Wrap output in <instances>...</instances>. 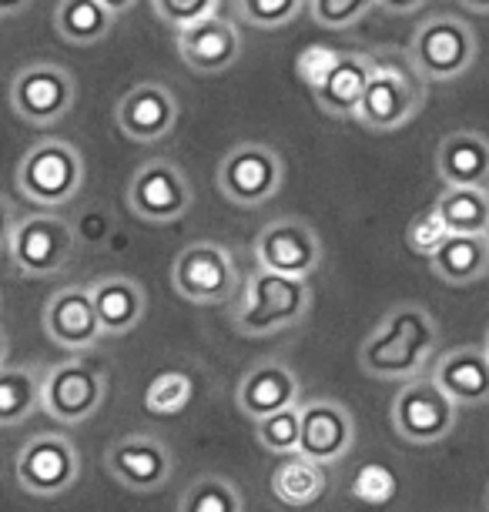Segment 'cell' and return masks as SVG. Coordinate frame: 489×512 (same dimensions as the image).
<instances>
[{
    "label": "cell",
    "instance_id": "6da1fadb",
    "mask_svg": "<svg viewBox=\"0 0 489 512\" xmlns=\"http://www.w3.org/2000/svg\"><path fill=\"white\" fill-rule=\"evenodd\" d=\"M436 342H439L436 318L419 305H399L366 338L359 362L372 379L406 382L426 369V362L436 352Z\"/></svg>",
    "mask_w": 489,
    "mask_h": 512
},
{
    "label": "cell",
    "instance_id": "7a4b0ae2",
    "mask_svg": "<svg viewBox=\"0 0 489 512\" xmlns=\"http://www.w3.org/2000/svg\"><path fill=\"white\" fill-rule=\"evenodd\" d=\"M17 191L41 211L71 205L84 191V158L71 141L44 138L24 151L14 171Z\"/></svg>",
    "mask_w": 489,
    "mask_h": 512
},
{
    "label": "cell",
    "instance_id": "3957f363",
    "mask_svg": "<svg viewBox=\"0 0 489 512\" xmlns=\"http://www.w3.org/2000/svg\"><path fill=\"white\" fill-rule=\"evenodd\" d=\"M312 305V292L305 278H289L258 268L248 275L242 305L235 312V325L242 335L262 338L299 325Z\"/></svg>",
    "mask_w": 489,
    "mask_h": 512
},
{
    "label": "cell",
    "instance_id": "277c9868",
    "mask_svg": "<svg viewBox=\"0 0 489 512\" xmlns=\"http://www.w3.org/2000/svg\"><path fill=\"white\" fill-rule=\"evenodd\" d=\"M479 57V37L463 17L436 14L416 27L409 41V64L426 81H456Z\"/></svg>",
    "mask_w": 489,
    "mask_h": 512
},
{
    "label": "cell",
    "instance_id": "5b68a950",
    "mask_svg": "<svg viewBox=\"0 0 489 512\" xmlns=\"http://www.w3.org/2000/svg\"><path fill=\"white\" fill-rule=\"evenodd\" d=\"M285 181V161L272 144L245 141L225 154L215 171V185L225 201L238 208H262L268 205Z\"/></svg>",
    "mask_w": 489,
    "mask_h": 512
},
{
    "label": "cell",
    "instance_id": "8992f818",
    "mask_svg": "<svg viewBox=\"0 0 489 512\" xmlns=\"http://www.w3.org/2000/svg\"><path fill=\"white\" fill-rule=\"evenodd\" d=\"M14 268L27 278H54L74 258V228L57 211H37L14 221L11 245H7Z\"/></svg>",
    "mask_w": 489,
    "mask_h": 512
},
{
    "label": "cell",
    "instance_id": "52a82bcc",
    "mask_svg": "<svg viewBox=\"0 0 489 512\" xmlns=\"http://www.w3.org/2000/svg\"><path fill=\"white\" fill-rule=\"evenodd\" d=\"M459 405L439 389L433 375H412L392 399V429L412 446H433L456 429Z\"/></svg>",
    "mask_w": 489,
    "mask_h": 512
},
{
    "label": "cell",
    "instance_id": "ba28073f",
    "mask_svg": "<svg viewBox=\"0 0 489 512\" xmlns=\"http://www.w3.org/2000/svg\"><path fill=\"white\" fill-rule=\"evenodd\" d=\"M74 101H78V81L54 61L27 64L11 81V108L31 128H51L64 121Z\"/></svg>",
    "mask_w": 489,
    "mask_h": 512
},
{
    "label": "cell",
    "instance_id": "9c48e42d",
    "mask_svg": "<svg viewBox=\"0 0 489 512\" xmlns=\"http://www.w3.org/2000/svg\"><path fill=\"white\" fill-rule=\"evenodd\" d=\"M171 285L191 305H222L238 288V265L218 241H195L175 258Z\"/></svg>",
    "mask_w": 489,
    "mask_h": 512
},
{
    "label": "cell",
    "instance_id": "30bf717a",
    "mask_svg": "<svg viewBox=\"0 0 489 512\" xmlns=\"http://www.w3.org/2000/svg\"><path fill=\"white\" fill-rule=\"evenodd\" d=\"M191 201H195V191L175 161H145L128 181V208L148 225H171L185 218Z\"/></svg>",
    "mask_w": 489,
    "mask_h": 512
},
{
    "label": "cell",
    "instance_id": "8fae6325",
    "mask_svg": "<svg viewBox=\"0 0 489 512\" xmlns=\"http://www.w3.org/2000/svg\"><path fill=\"white\" fill-rule=\"evenodd\" d=\"M322 238L309 221L302 218H278L255 241L258 268L268 272L289 275V278H309L319 272L322 265Z\"/></svg>",
    "mask_w": 489,
    "mask_h": 512
},
{
    "label": "cell",
    "instance_id": "7c38bea8",
    "mask_svg": "<svg viewBox=\"0 0 489 512\" xmlns=\"http://www.w3.org/2000/svg\"><path fill=\"white\" fill-rule=\"evenodd\" d=\"M81 459L71 439L57 436V432H41L31 442H24L21 456H17V482L24 492L41 499L64 496L67 489L78 482Z\"/></svg>",
    "mask_w": 489,
    "mask_h": 512
},
{
    "label": "cell",
    "instance_id": "4fadbf2b",
    "mask_svg": "<svg viewBox=\"0 0 489 512\" xmlns=\"http://www.w3.org/2000/svg\"><path fill=\"white\" fill-rule=\"evenodd\" d=\"M419 108H423V88L402 67L376 61L356 121L369 131H396L416 118Z\"/></svg>",
    "mask_w": 489,
    "mask_h": 512
},
{
    "label": "cell",
    "instance_id": "5bb4252c",
    "mask_svg": "<svg viewBox=\"0 0 489 512\" xmlns=\"http://www.w3.org/2000/svg\"><path fill=\"white\" fill-rule=\"evenodd\" d=\"M104 402V379L81 359L57 362L41 379V409L57 422L78 425Z\"/></svg>",
    "mask_w": 489,
    "mask_h": 512
},
{
    "label": "cell",
    "instance_id": "9a60e30c",
    "mask_svg": "<svg viewBox=\"0 0 489 512\" xmlns=\"http://www.w3.org/2000/svg\"><path fill=\"white\" fill-rule=\"evenodd\" d=\"M44 332L67 352H88L104 338L91 288L64 285L44 305Z\"/></svg>",
    "mask_w": 489,
    "mask_h": 512
},
{
    "label": "cell",
    "instance_id": "2e32d148",
    "mask_svg": "<svg viewBox=\"0 0 489 512\" xmlns=\"http://www.w3.org/2000/svg\"><path fill=\"white\" fill-rule=\"evenodd\" d=\"M104 459H108L111 476L134 492H158L161 486H168L171 469H175V456H171L168 442L158 436H145V432L111 442Z\"/></svg>",
    "mask_w": 489,
    "mask_h": 512
},
{
    "label": "cell",
    "instance_id": "e0dca14e",
    "mask_svg": "<svg viewBox=\"0 0 489 512\" xmlns=\"http://www.w3.org/2000/svg\"><path fill=\"white\" fill-rule=\"evenodd\" d=\"M245 51L242 31L235 21L222 14H212L205 21H195L178 31V54L191 71L198 74H222L232 71Z\"/></svg>",
    "mask_w": 489,
    "mask_h": 512
},
{
    "label": "cell",
    "instance_id": "ac0fdd59",
    "mask_svg": "<svg viewBox=\"0 0 489 512\" xmlns=\"http://www.w3.org/2000/svg\"><path fill=\"white\" fill-rule=\"evenodd\" d=\"M114 121H118L124 138H131L138 144H155L161 138H168L171 128L178 124V101L168 84H158V81L134 84L118 101Z\"/></svg>",
    "mask_w": 489,
    "mask_h": 512
},
{
    "label": "cell",
    "instance_id": "d6986e66",
    "mask_svg": "<svg viewBox=\"0 0 489 512\" xmlns=\"http://www.w3.org/2000/svg\"><path fill=\"white\" fill-rule=\"evenodd\" d=\"M302 412V432H299V452L325 466H335L339 459L349 456L356 442V419L342 402L315 399L299 405Z\"/></svg>",
    "mask_w": 489,
    "mask_h": 512
},
{
    "label": "cell",
    "instance_id": "ffe728a7",
    "mask_svg": "<svg viewBox=\"0 0 489 512\" xmlns=\"http://www.w3.org/2000/svg\"><path fill=\"white\" fill-rule=\"evenodd\" d=\"M299 399H302L299 375L282 362H262L255 369H248L235 392L238 409L248 419H265V415L282 412L289 405H302Z\"/></svg>",
    "mask_w": 489,
    "mask_h": 512
},
{
    "label": "cell",
    "instance_id": "44dd1931",
    "mask_svg": "<svg viewBox=\"0 0 489 512\" xmlns=\"http://www.w3.org/2000/svg\"><path fill=\"white\" fill-rule=\"evenodd\" d=\"M436 171L446 188H489V138L479 131H449L436 148Z\"/></svg>",
    "mask_w": 489,
    "mask_h": 512
},
{
    "label": "cell",
    "instance_id": "7402d4cb",
    "mask_svg": "<svg viewBox=\"0 0 489 512\" xmlns=\"http://www.w3.org/2000/svg\"><path fill=\"white\" fill-rule=\"evenodd\" d=\"M376 71V57L369 54H339L325 81L315 88V104L329 114V118H356L362 94L369 88V77Z\"/></svg>",
    "mask_w": 489,
    "mask_h": 512
},
{
    "label": "cell",
    "instance_id": "603a6c76",
    "mask_svg": "<svg viewBox=\"0 0 489 512\" xmlns=\"http://www.w3.org/2000/svg\"><path fill=\"white\" fill-rule=\"evenodd\" d=\"M433 379L456 405H483L489 402V352L486 349L446 352L433 365Z\"/></svg>",
    "mask_w": 489,
    "mask_h": 512
},
{
    "label": "cell",
    "instance_id": "cb8c5ba5",
    "mask_svg": "<svg viewBox=\"0 0 489 512\" xmlns=\"http://www.w3.org/2000/svg\"><path fill=\"white\" fill-rule=\"evenodd\" d=\"M94 308H98L104 335H128L145 318L148 295L141 282L128 275H104L91 285Z\"/></svg>",
    "mask_w": 489,
    "mask_h": 512
},
{
    "label": "cell",
    "instance_id": "d4e9b609",
    "mask_svg": "<svg viewBox=\"0 0 489 512\" xmlns=\"http://www.w3.org/2000/svg\"><path fill=\"white\" fill-rule=\"evenodd\" d=\"M329 486H332L329 466L302 456V452L282 456V462L272 472V496L289 509H309L315 502H322Z\"/></svg>",
    "mask_w": 489,
    "mask_h": 512
},
{
    "label": "cell",
    "instance_id": "484cf974",
    "mask_svg": "<svg viewBox=\"0 0 489 512\" xmlns=\"http://www.w3.org/2000/svg\"><path fill=\"white\" fill-rule=\"evenodd\" d=\"M429 268L446 285H473L489 275V235H449L433 255Z\"/></svg>",
    "mask_w": 489,
    "mask_h": 512
},
{
    "label": "cell",
    "instance_id": "4316f807",
    "mask_svg": "<svg viewBox=\"0 0 489 512\" xmlns=\"http://www.w3.org/2000/svg\"><path fill=\"white\" fill-rule=\"evenodd\" d=\"M118 14L101 0H61L54 11V31L61 41L74 47H94L111 37Z\"/></svg>",
    "mask_w": 489,
    "mask_h": 512
},
{
    "label": "cell",
    "instance_id": "83f0119b",
    "mask_svg": "<svg viewBox=\"0 0 489 512\" xmlns=\"http://www.w3.org/2000/svg\"><path fill=\"white\" fill-rule=\"evenodd\" d=\"M433 211L449 235H489V188H446Z\"/></svg>",
    "mask_w": 489,
    "mask_h": 512
},
{
    "label": "cell",
    "instance_id": "f1b7e54d",
    "mask_svg": "<svg viewBox=\"0 0 489 512\" xmlns=\"http://www.w3.org/2000/svg\"><path fill=\"white\" fill-rule=\"evenodd\" d=\"M41 405V379L24 365H0V425H21Z\"/></svg>",
    "mask_w": 489,
    "mask_h": 512
},
{
    "label": "cell",
    "instance_id": "f546056e",
    "mask_svg": "<svg viewBox=\"0 0 489 512\" xmlns=\"http://www.w3.org/2000/svg\"><path fill=\"white\" fill-rule=\"evenodd\" d=\"M191 402H195V379H191L185 369L158 372L155 379L148 382L145 399H141L145 412L155 415V419H175Z\"/></svg>",
    "mask_w": 489,
    "mask_h": 512
},
{
    "label": "cell",
    "instance_id": "4dcf8cb0",
    "mask_svg": "<svg viewBox=\"0 0 489 512\" xmlns=\"http://www.w3.org/2000/svg\"><path fill=\"white\" fill-rule=\"evenodd\" d=\"M178 512H245V499L238 486L222 476H201L181 496Z\"/></svg>",
    "mask_w": 489,
    "mask_h": 512
},
{
    "label": "cell",
    "instance_id": "1f68e13d",
    "mask_svg": "<svg viewBox=\"0 0 489 512\" xmlns=\"http://www.w3.org/2000/svg\"><path fill=\"white\" fill-rule=\"evenodd\" d=\"M255 432H258V442H262L268 452H275V456H292V452H299V432H302L299 405H289V409H282V412L255 419Z\"/></svg>",
    "mask_w": 489,
    "mask_h": 512
},
{
    "label": "cell",
    "instance_id": "d6a6232c",
    "mask_svg": "<svg viewBox=\"0 0 489 512\" xmlns=\"http://www.w3.org/2000/svg\"><path fill=\"white\" fill-rule=\"evenodd\" d=\"M349 492L362 506H372V509L389 506V502L399 496V476L389 466H382V462H366V466H359V472L352 476Z\"/></svg>",
    "mask_w": 489,
    "mask_h": 512
},
{
    "label": "cell",
    "instance_id": "836d02e7",
    "mask_svg": "<svg viewBox=\"0 0 489 512\" xmlns=\"http://www.w3.org/2000/svg\"><path fill=\"white\" fill-rule=\"evenodd\" d=\"M305 0H235V11L245 24L262 27V31H275V27L292 24Z\"/></svg>",
    "mask_w": 489,
    "mask_h": 512
},
{
    "label": "cell",
    "instance_id": "e575fe53",
    "mask_svg": "<svg viewBox=\"0 0 489 512\" xmlns=\"http://www.w3.org/2000/svg\"><path fill=\"white\" fill-rule=\"evenodd\" d=\"M309 11L312 21L325 31H345L369 11H376V0H309Z\"/></svg>",
    "mask_w": 489,
    "mask_h": 512
},
{
    "label": "cell",
    "instance_id": "d590c367",
    "mask_svg": "<svg viewBox=\"0 0 489 512\" xmlns=\"http://www.w3.org/2000/svg\"><path fill=\"white\" fill-rule=\"evenodd\" d=\"M446 238H449V228L443 225V218H439L433 208H426L423 215H416L406 228V245H409V251H416L419 258H429Z\"/></svg>",
    "mask_w": 489,
    "mask_h": 512
},
{
    "label": "cell",
    "instance_id": "8d00e7d4",
    "mask_svg": "<svg viewBox=\"0 0 489 512\" xmlns=\"http://www.w3.org/2000/svg\"><path fill=\"white\" fill-rule=\"evenodd\" d=\"M218 4H222V0H151L155 14L165 24L175 27V31H181V27H188V24L205 21V17L218 14Z\"/></svg>",
    "mask_w": 489,
    "mask_h": 512
},
{
    "label": "cell",
    "instance_id": "74e56055",
    "mask_svg": "<svg viewBox=\"0 0 489 512\" xmlns=\"http://www.w3.org/2000/svg\"><path fill=\"white\" fill-rule=\"evenodd\" d=\"M335 61H339V54H335L332 47L312 44V47H305V51L299 54V61H295V71H299L302 81L315 91L325 81V74L332 71Z\"/></svg>",
    "mask_w": 489,
    "mask_h": 512
},
{
    "label": "cell",
    "instance_id": "f35d334b",
    "mask_svg": "<svg viewBox=\"0 0 489 512\" xmlns=\"http://www.w3.org/2000/svg\"><path fill=\"white\" fill-rule=\"evenodd\" d=\"M14 205L7 201L4 195H0V251H7V245H11V231H14Z\"/></svg>",
    "mask_w": 489,
    "mask_h": 512
},
{
    "label": "cell",
    "instance_id": "ab89813d",
    "mask_svg": "<svg viewBox=\"0 0 489 512\" xmlns=\"http://www.w3.org/2000/svg\"><path fill=\"white\" fill-rule=\"evenodd\" d=\"M376 7L386 14H416L426 7V0H376Z\"/></svg>",
    "mask_w": 489,
    "mask_h": 512
},
{
    "label": "cell",
    "instance_id": "60d3db41",
    "mask_svg": "<svg viewBox=\"0 0 489 512\" xmlns=\"http://www.w3.org/2000/svg\"><path fill=\"white\" fill-rule=\"evenodd\" d=\"M34 0H0V17H17L31 7Z\"/></svg>",
    "mask_w": 489,
    "mask_h": 512
},
{
    "label": "cell",
    "instance_id": "b9f144b4",
    "mask_svg": "<svg viewBox=\"0 0 489 512\" xmlns=\"http://www.w3.org/2000/svg\"><path fill=\"white\" fill-rule=\"evenodd\" d=\"M101 4H104V7H111V11L121 17V14L134 11V4H138V0H101Z\"/></svg>",
    "mask_w": 489,
    "mask_h": 512
},
{
    "label": "cell",
    "instance_id": "7bdbcfd3",
    "mask_svg": "<svg viewBox=\"0 0 489 512\" xmlns=\"http://www.w3.org/2000/svg\"><path fill=\"white\" fill-rule=\"evenodd\" d=\"M459 7L473 14H489V0H459Z\"/></svg>",
    "mask_w": 489,
    "mask_h": 512
},
{
    "label": "cell",
    "instance_id": "ee69618b",
    "mask_svg": "<svg viewBox=\"0 0 489 512\" xmlns=\"http://www.w3.org/2000/svg\"><path fill=\"white\" fill-rule=\"evenodd\" d=\"M7 355H11V342H7V332L0 328V365H7Z\"/></svg>",
    "mask_w": 489,
    "mask_h": 512
},
{
    "label": "cell",
    "instance_id": "f6af8a7d",
    "mask_svg": "<svg viewBox=\"0 0 489 512\" xmlns=\"http://www.w3.org/2000/svg\"><path fill=\"white\" fill-rule=\"evenodd\" d=\"M483 349L489 352V332H486V342H483Z\"/></svg>",
    "mask_w": 489,
    "mask_h": 512
},
{
    "label": "cell",
    "instance_id": "bcb514c9",
    "mask_svg": "<svg viewBox=\"0 0 489 512\" xmlns=\"http://www.w3.org/2000/svg\"><path fill=\"white\" fill-rule=\"evenodd\" d=\"M486 512H489V489H486Z\"/></svg>",
    "mask_w": 489,
    "mask_h": 512
}]
</instances>
